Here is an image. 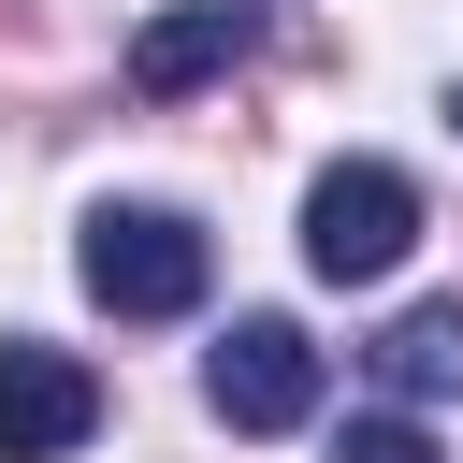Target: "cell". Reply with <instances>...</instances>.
<instances>
[{
  "instance_id": "ba28073f",
  "label": "cell",
  "mask_w": 463,
  "mask_h": 463,
  "mask_svg": "<svg viewBox=\"0 0 463 463\" xmlns=\"http://www.w3.org/2000/svg\"><path fill=\"white\" fill-rule=\"evenodd\" d=\"M449 130H463V101H449Z\"/></svg>"
},
{
  "instance_id": "277c9868",
  "label": "cell",
  "mask_w": 463,
  "mask_h": 463,
  "mask_svg": "<svg viewBox=\"0 0 463 463\" xmlns=\"http://www.w3.org/2000/svg\"><path fill=\"white\" fill-rule=\"evenodd\" d=\"M101 434V376L43 333H0V463H58Z\"/></svg>"
},
{
  "instance_id": "3957f363",
  "label": "cell",
  "mask_w": 463,
  "mask_h": 463,
  "mask_svg": "<svg viewBox=\"0 0 463 463\" xmlns=\"http://www.w3.org/2000/svg\"><path fill=\"white\" fill-rule=\"evenodd\" d=\"M203 405H217L232 434H289V420H318V347H304V318H232L217 362H203Z\"/></svg>"
},
{
  "instance_id": "6da1fadb",
  "label": "cell",
  "mask_w": 463,
  "mask_h": 463,
  "mask_svg": "<svg viewBox=\"0 0 463 463\" xmlns=\"http://www.w3.org/2000/svg\"><path fill=\"white\" fill-rule=\"evenodd\" d=\"M72 275H87V304H116V318H188L203 304V232L174 217V203H101L87 232H72Z\"/></svg>"
},
{
  "instance_id": "7a4b0ae2",
  "label": "cell",
  "mask_w": 463,
  "mask_h": 463,
  "mask_svg": "<svg viewBox=\"0 0 463 463\" xmlns=\"http://www.w3.org/2000/svg\"><path fill=\"white\" fill-rule=\"evenodd\" d=\"M405 246H420V188H405L391 159H333V174L304 188V260H318L333 289H376Z\"/></svg>"
},
{
  "instance_id": "8992f818",
  "label": "cell",
  "mask_w": 463,
  "mask_h": 463,
  "mask_svg": "<svg viewBox=\"0 0 463 463\" xmlns=\"http://www.w3.org/2000/svg\"><path fill=\"white\" fill-rule=\"evenodd\" d=\"M376 391H391V405L463 391V304H405V318L376 333Z\"/></svg>"
},
{
  "instance_id": "5b68a950",
  "label": "cell",
  "mask_w": 463,
  "mask_h": 463,
  "mask_svg": "<svg viewBox=\"0 0 463 463\" xmlns=\"http://www.w3.org/2000/svg\"><path fill=\"white\" fill-rule=\"evenodd\" d=\"M246 43H260V0H188V14H145V29H130V87H145V101H188V87H203V72H232Z\"/></svg>"
},
{
  "instance_id": "52a82bcc",
  "label": "cell",
  "mask_w": 463,
  "mask_h": 463,
  "mask_svg": "<svg viewBox=\"0 0 463 463\" xmlns=\"http://www.w3.org/2000/svg\"><path fill=\"white\" fill-rule=\"evenodd\" d=\"M333 463H434V434L376 405V420H347V434H333Z\"/></svg>"
}]
</instances>
